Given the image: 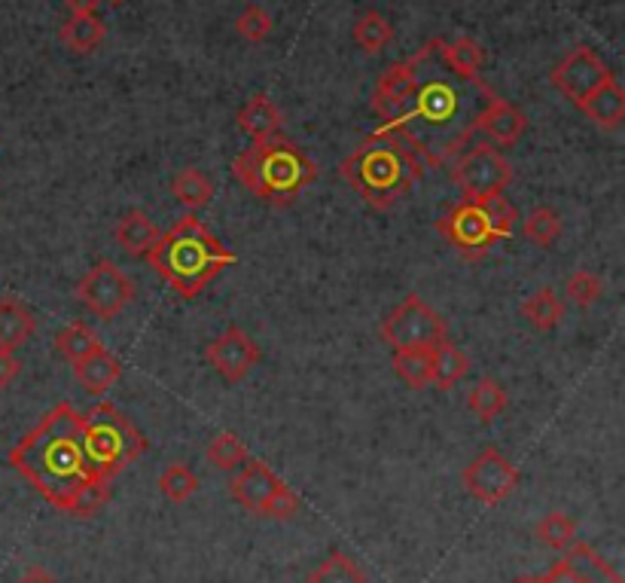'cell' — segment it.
Returning <instances> with one entry per match:
<instances>
[{
	"mask_svg": "<svg viewBox=\"0 0 625 583\" xmlns=\"http://www.w3.org/2000/svg\"><path fill=\"white\" fill-rule=\"evenodd\" d=\"M412 86L400 116L379 125L381 135L409 150V156L430 172L454 162L477 135L479 113L494 95L482 76H461L442 59V40H430L406 59Z\"/></svg>",
	"mask_w": 625,
	"mask_h": 583,
	"instance_id": "cell-1",
	"label": "cell"
},
{
	"mask_svg": "<svg viewBox=\"0 0 625 583\" xmlns=\"http://www.w3.org/2000/svg\"><path fill=\"white\" fill-rule=\"evenodd\" d=\"M10 464L50 501L64 510L76 489L95 480L83 447L80 412L71 403H55L13 449Z\"/></svg>",
	"mask_w": 625,
	"mask_h": 583,
	"instance_id": "cell-2",
	"label": "cell"
},
{
	"mask_svg": "<svg viewBox=\"0 0 625 583\" xmlns=\"http://www.w3.org/2000/svg\"><path fill=\"white\" fill-rule=\"evenodd\" d=\"M238 260L196 214H184L177 224L162 233L156 248L147 254V263L160 278L184 299H196L217 275Z\"/></svg>",
	"mask_w": 625,
	"mask_h": 583,
	"instance_id": "cell-3",
	"label": "cell"
},
{
	"mask_svg": "<svg viewBox=\"0 0 625 583\" xmlns=\"http://www.w3.org/2000/svg\"><path fill=\"white\" fill-rule=\"evenodd\" d=\"M233 174L259 202L287 208L318 181V165L308 160L294 141L271 135L254 141L245 153H238V160L233 162Z\"/></svg>",
	"mask_w": 625,
	"mask_h": 583,
	"instance_id": "cell-4",
	"label": "cell"
},
{
	"mask_svg": "<svg viewBox=\"0 0 625 583\" xmlns=\"http://www.w3.org/2000/svg\"><path fill=\"white\" fill-rule=\"evenodd\" d=\"M342 177L367 205L388 212L424 177V168L409 156V150L376 129L345 156Z\"/></svg>",
	"mask_w": 625,
	"mask_h": 583,
	"instance_id": "cell-5",
	"label": "cell"
},
{
	"mask_svg": "<svg viewBox=\"0 0 625 583\" xmlns=\"http://www.w3.org/2000/svg\"><path fill=\"white\" fill-rule=\"evenodd\" d=\"M83 425V447L89 464L101 480H113L135 464L147 452V437L129 422V416L116 410L113 403H99L95 410L80 416Z\"/></svg>",
	"mask_w": 625,
	"mask_h": 583,
	"instance_id": "cell-6",
	"label": "cell"
},
{
	"mask_svg": "<svg viewBox=\"0 0 625 583\" xmlns=\"http://www.w3.org/2000/svg\"><path fill=\"white\" fill-rule=\"evenodd\" d=\"M452 181L461 186L464 200H482L491 193H503L513 184V165L503 150L491 147L485 141L467 144L464 153L452 162Z\"/></svg>",
	"mask_w": 625,
	"mask_h": 583,
	"instance_id": "cell-7",
	"label": "cell"
},
{
	"mask_svg": "<svg viewBox=\"0 0 625 583\" xmlns=\"http://www.w3.org/2000/svg\"><path fill=\"white\" fill-rule=\"evenodd\" d=\"M381 339H385L393 351H403V348H433L437 342H442V339H449V324H445V318H440L437 311L430 309L428 303L418 297V294H409V297L381 321Z\"/></svg>",
	"mask_w": 625,
	"mask_h": 583,
	"instance_id": "cell-8",
	"label": "cell"
},
{
	"mask_svg": "<svg viewBox=\"0 0 625 583\" xmlns=\"http://www.w3.org/2000/svg\"><path fill=\"white\" fill-rule=\"evenodd\" d=\"M76 299L86 306L101 321H113L125 311V306L135 299V285L132 278L113 260H99L89 269L80 285H76Z\"/></svg>",
	"mask_w": 625,
	"mask_h": 583,
	"instance_id": "cell-9",
	"label": "cell"
},
{
	"mask_svg": "<svg viewBox=\"0 0 625 583\" xmlns=\"http://www.w3.org/2000/svg\"><path fill=\"white\" fill-rule=\"evenodd\" d=\"M461 483H464L470 495L477 498L479 504L498 508V504H503L519 489L522 473H519L513 461L503 456L501 449L489 447L467 464L464 473H461Z\"/></svg>",
	"mask_w": 625,
	"mask_h": 583,
	"instance_id": "cell-10",
	"label": "cell"
},
{
	"mask_svg": "<svg viewBox=\"0 0 625 583\" xmlns=\"http://www.w3.org/2000/svg\"><path fill=\"white\" fill-rule=\"evenodd\" d=\"M437 233H440L461 257H467V260H482V257H489V250L494 248V242H498L479 200L458 202L452 212L437 221Z\"/></svg>",
	"mask_w": 625,
	"mask_h": 583,
	"instance_id": "cell-11",
	"label": "cell"
},
{
	"mask_svg": "<svg viewBox=\"0 0 625 583\" xmlns=\"http://www.w3.org/2000/svg\"><path fill=\"white\" fill-rule=\"evenodd\" d=\"M607 76H611V68L601 62L595 50L576 47L574 52H567L562 62L552 68L550 83L562 92L564 99L574 101L576 108H580Z\"/></svg>",
	"mask_w": 625,
	"mask_h": 583,
	"instance_id": "cell-12",
	"label": "cell"
},
{
	"mask_svg": "<svg viewBox=\"0 0 625 583\" xmlns=\"http://www.w3.org/2000/svg\"><path fill=\"white\" fill-rule=\"evenodd\" d=\"M205 358L229 385L242 382L259 364V346L242 327H226L217 339H211Z\"/></svg>",
	"mask_w": 625,
	"mask_h": 583,
	"instance_id": "cell-13",
	"label": "cell"
},
{
	"mask_svg": "<svg viewBox=\"0 0 625 583\" xmlns=\"http://www.w3.org/2000/svg\"><path fill=\"white\" fill-rule=\"evenodd\" d=\"M525 113L510 101L498 99V95H491L485 111L479 113L477 120V135L485 137V144H491V147H513L515 141L525 135Z\"/></svg>",
	"mask_w": 625,
	"mask_h": 583,
	"instance_id": "cell-14",
	"label": "cell"
},
{
	"mask_svg": "<svg viewBox=\"0 0 625 583\" xmlns=\"http://www.w3.org/2000/svg\"><path fill=\"white\" fill-rule=\"evenodd\" d=\"M278 485H281V480L269 471V464L247 459L233 477V483H229V495H233L242 508L250 510V513H263L266 501L275 495Z\"/></svg>",
	"mask_w": 625,
	"mask_h": 583,
	"instance_id": "cell-15",
	"label": "cell"
},
{
	"mask_svg": "<svg viewBox=\"0 0 625 583\" xmlns=\"http://www.w3.org/2000/svg\"><path fill=\"white\" fill-rule=\"evenodd\" d=\"M580 111L586 113L588 120L601 129H616L625 120V89L616 76H607L592 95H588Z\"/></svg>",
	"mask_w": 625,
	"mask_h": 583,
	"instance_id": "cell-16",
	"label": "cell"
},
{
	"mask_svg": "<svg viewBox=\"0 0 625 583\" xmlns=\"http://www.w3.org/2000/svg\"><path fill=\"white\" fill-rule=\"evenodd\" d=\"M74 376L89 395H104V391H111L113 385L123 379V367H120V360L113 358L107 348L101 346L89 358L74 364Z\"/></svg>",
	"mask_w": 625,
	"mask_h": 583,
	"instance_id": "cell-17",
	"label": "cell"
},
{
	"mask_svg": "<svg viewBox=\"0 0 625 583\" xmlns=\"http://www.w3.org/2000/svg\"><path fill=\"white\" fill-rule=\"evenodd\" d=\"M113 236H116V245H120L129 257H144V260H147V254L156 248L162 233L156 229V224L150 221L147 212H129L123 221H120Z\"/></svg>",
	"mask_w": 625,
	"mask_h": 583,
	"instance_id": "cell-18",
	"label": "cell"
},
{
	"mask_svg": "<svg viewBox=\"0 0 625 583\" xmlns=\"http://www.w3.org/2000/svg\"><path fill=\"white\" fill-rule=\"evenodd\" d=\"M467 372H470V358L454 342L442 339L430 348V385L449 391L458 382H464Z\"/></svg>",
	"mask_w": 625,
	"mask_h": 583,
	"instance_id": "cell-19",
	"label": "cell"
},
{
	"mask_svg": "<svg viewBox=\"0 0 625 583\" xmlns=\"http://www.w3.org/2000/svg\"><path fill=\"white\" fill-rule=\"evenodd\" d=\"M34 336V315L13 297L0 299V351H16Z\"/></svg>",
	"mask_w": 625,
	"mask_h": 583,
	"instance_id": "cell-20",
	"label": "cell"
},
{
	"mask_svg": "<svg viewBox=\"0 0 625 583\" xmlns=\"http://www.w3.org/2000/svg\"><path fill=\"white\" fill-rule=\"evenodd\" d=\"M238 125H242L245 135H250L254 141H263V137L278 135V129H281V111L271 104L269 95H254V99L247 101L245 108L238 111Z\"/></svg>",
	"mask_w": 625,
	"mask_h": 583,
	"instance_id": "cell-21",
	"label": "cell"
},
{
	"mask_svg": "<svg viewBox=\"0 0 625 583\" xmlns=\"http://www.w3.org/2000/svg\"><path fill=\"white\" fill-rule=\"evenodd\" d=\"M59 38H62V43L71 52L86 55V52H95L101 47V40H104V22H101L95 13L71 16L62 25V31H59Z\"/></svg>",
	"mask_w": 625,
	"mask_h": 583,
	"instance_id": "cell-22",
	"label": "cell"
},
{
	"mask_svg": "<svg viewBox=\"0 0 625 583\" xmlns=\"http://www.w3.org/2000/svg\"><path fill=\"white\" fill-rule=\"evenodd\" d=\"M506 403H510V398H506V388H503L498 379H491V376L479 379V382L473 385V391H470V398H467V407H470V412L477 416L479 422H485V425L494 422V419L506 410Z\"/></svg>",
	"mask_w": 625,
	"mask_h": 583,
	"instance_id": "cell-23",
	"label": "cell"
},
{
	"mask_svg": "<svg viewBox=\"0 0 625 583\" xmlns=\"http://www.w3.org/2000/svg\"><path fill=\"white\" fill-rule=\"evenodd\" d=\"M172 196L181 205H184L186 212H198V208H205L214 196V186L211 181L205 177V172H198V168H184V172L174 174L172 181Z\"/></svg>",
	"mask_w": 625,
	"mask_h": 583,
	"instance_id": "cell-24",
	"label": "cell"
},
{
	"mask_svg": "<svg viewBox=\"0 0 625 583\" xmlns=\"http://www.w3.org/2000/svg\"><path fill=\"white\" fill-rule=\"evenodd\" d=\"M522 315H525V321L531 324V327H537V330H552V327L562 324L564 306L552 287H540V290H534V294L522 303Z\"/></svg>",
	"mask_w": 625,
	"mask_h": 583,
	"instance_id": "cell-25",
	"label": "cell"
},
{
	"mask_svg": "<svg viewBox=\"0 0 625 583\" xmlns=\"http://www.w3.org/2000/svg\"><path fill=\"white\" fill-rule=\"evenodd\" d=\"M442 59H445V64L452 68L454 74L479 76L482 64H485V50L473 38L442 40Z\"/></svg>",
	"mask_w": 625,
	"mask_h": 583,
	"instance_id": "cell-26",
	"label": "cell"
},
{
	"mask_svg": "<svg viewBox=\"0 0 625 583\" xmlns=\"http://www.w3.org/2000/svg\"><path fill=\"white\" fill-rule=\"evenodd\" d=\"M55 348H59V355H62L64 360L80 364V360L89 358L95 348H101V342L89 324L74 321V324H68L64 330H59V336H55Z\"/></svg>",
	"mask_w": 625,
	"mask_h": 583,
	"instance_id": "cell-27",
	"label": "cell"
},
{
	"mask_svg": "<svg viewBox=\"0 0 625 583\" xmlns=\"http://www.w3.org/2000/svg\"><path fill=\"white\" fill-rule=\"evenodd\" d=\"M308 583H367V571L360 569L348 553L336 550L308 574Z\"/></svg>",
	"mask_w": 625,
	"mask_h": 583,
	"instance_id": "cell-28",
	"label": "cell"
},
{
	"mask_svg": "<svg viewBox=\"0 0 625 583\" xmlns=\"http://www.w3.org/2000/svg\"><path fill=\"white\" fill-rule=\"evenodd\" d=\"M391 40H393V25L381 13L369 10V13H363L360 19H357L355 43L360 47V50L367 52V55H376V52H381L385 47H388V43H391Z\"/></svg>",
	"mask_w": 625,
	"mask_h": 583,
	"instance_id": "cell-29",
	"label": "cell"
},
{
	"mask_svg": "<svg viewBox=\"0 0 625 583\" xmlns=\"http://www.w3.org/2000/svg\"><path fill=\"white\" fill-rule=\"evenodd\" d=\"M393 372L403 379L409 388H428L430 385V348H403L393 351Z\"/></svg>",
	"mask_w": 625,
	"mask_h": 583,
	"instance_id": "cell-30",
	"label": "cell"
},
{
	"mask_svg": "<svg viewBox=\"0 0 625 583\" xmlns=\"http://www.w3.org/2000/svg\"><path fill=\"white\" fill-rule=\"evenodd\" d=\"M534 538L543 546H550V550H567L576 541V522L567 513H562V510H552V513H546L537 522Z\"/></svg>",
	"mask_w": 625,
	"mask_h": 583,
	"instance_id": "cell-31",
	"label": "cell"
},
{
	"mask_svg": "<svg viewBox=\"0 0 625 583\" xmlns=\"http://www.w3.org/2000/svg\"><path fill=\"white\" fill-rule=\"evenodd\" d=\"M107 501H111V480L95 477V480H89V483L76 489L71 501H68L64 513H71V516H95Z\"/></svg>",
	"mask_w": 625,
	"mask_h": 583,
	"instance_id": "cell-32",
	"label": "cell"
},
{
	"mask_svg": "<svg viewBox=\"0 0 625 583\" xmlns=\"http://www.w3.org/2000/svg\"><path fill=\"white\" fill-rule=\"evenodd\" d=\"M522 229H525V238H531L537 248H552L562 238V217H559V212L540 205V208L527 214Z\"/></svg>",
	"mask_w": 625,
	"mask_h": 583,
	"instance_id": "cell-33",
	"label": "cell"
},
{
	"mask_svg": "<svg viewBox=\"0 0 625 583\" xmlns=\"http://www.w3.org/2000/svg\"><path fill=\"white\" fill-rule=\"evenodd\" d=\"M205 459L214 468H221V471H238L247 461V447L238 437L229 434V431H221V434L211 440L208 449H205Z\"/></svg>",
	"mask_w": 625,
	"mask_h": 583,
	"instance_id": "cell-34",
	"label": "cell"
},
{
	"mask_svg": "<svg viewBox=\"0 0 625 583\" xmlns=\"http://www.w3.org/2000/svg\"><path fill=\"white\" fill-rule=\"evenodd\" d=\"M160 492L168 501L174 504H184L189 498L198 492V477L193 468H186V464H172V468H165L160 477Z\"/></svg>",
	"mask_w": 625,
	"mask_h": 583,
	"instance_id": "cell-35",
	"label": "cell"
},
{
	"mask_svg": "<svg viewBox=\"0 0 625 583\" xmlns=\"http://www.w3.org/2000/svg\"><path fill=\"white\" fill-rule=\"evenodd\" d=\"M479 205H482V212H485V217H489V224H491V229H494L498 242H501V238L513 236L515 221H519V212H515L513 202L506 200L503 193H491V196H482Z\"/></svg>",
	"mask_w": 625,
	"mask_h": 583,
	"instance_id": "cell-36",
	"label": "cell"
},
{
	"mask_svg": "<svg viewBox=\"0 0 625 583\" xmlns=\"http://www.w3.org/2000/svg\"><path fill=\"white\" fill-rule=\"evenodd\" d=\"M604 294V285H601V278L595 273H588V269H580L567 278V285H564V297L567 303H574L580 309H586L592 306L595 299H601Z\"/></svg>",
	"mask_w": 625,
	"mask_h": 583,
	"instance_id": "cell-37",
	"label": "cell"
},
{
	"mask_svg": "<svg viewBox=\"0 0 625 583\" xmlns=\"http://www.w3.org/2000/svg\"><path fill=\"white\" fill-rule=\"evenodd\" d=\"M235 28H238V34H242L245 40H250V43H263V40L271 34L275 22H271L269 10H263V7H257V3H250V7L242 10Z\"/></svg>",
	"mask_w": 625,
	"mask_h": 583,
	"instance_id": "cell-38",
	"label": "cell"
},
{
	"mask_svg": "<svg viewBox=\"0 0 625 583\" xmlns=\"http://www.w3.org/2000/svg\"><path fill=\"white\" fill-rule=\"evenodd\" d=\"M299 508H303V501L296 498L294 489H287V485L281 483L275 489V495L266 501V508H263L259 516H269V520H294L296 513H299Z\"/></svg>",
	"mask_w": 625,
	"mask_h": 583,
	"instance_id": "cell-39",
	"label": "cell"
},
{
	"mask_svg": "<svg viewBox=\"0 0 625 583\" xmlns=\"http://www.w3.org/2000/svg\"><path fill=\"white\" fill-rule=\"evenodd\" d=\"M22 372V360L16 358V351H0V388H10Z\"/></svg>",
	"mask_w": 625,
	"mask_h": 583,
	"instance_id": "cell-40",
	"label": "cell"
},
{
	"mask_svg": "<svg viewBox=\"0 0 625 583\" xmlns=\"http://www.w3.org/2000/svg\"><path fill=\"white\" fill-rule=\"evenodd\" d=\"M64 3H68L71 16H92L99 10L101 0H64Z\"/></svg>",
	"mask_w": 625,
	"mask_h": 583,
	"instance_id": "cell-41",
	"label": "cell"
},
{
	"mask_svg": "<svg viewBox=\"0 0 625 583\" xmlns=\"http://www.w3.org/2000/svg\"><path fill=\"white\" fill-rule=\"evenodd\" d=\"M16 583H59V581H55L52 574H47L43 569H28Z\"/></svg>",
	"mask_w": 625,
	"mask_h": 583,
	"instance_id": "cell-42",
	"label": "cell"
},
{
	"mask_svg": "<svg viewBox=\"0 0 625 583\" xmlns=\"http://www.w3.org/2000/svg\"><path fill=\"white\" fill-rule=\"evenodd\" d=\"M107 3H125V0H107Z\"/></svg>",
	"mask_w": 625,
	"mask_h": 583,
	"instance_id": "cell-43",
	"label": "cell"
}]
</instances>
